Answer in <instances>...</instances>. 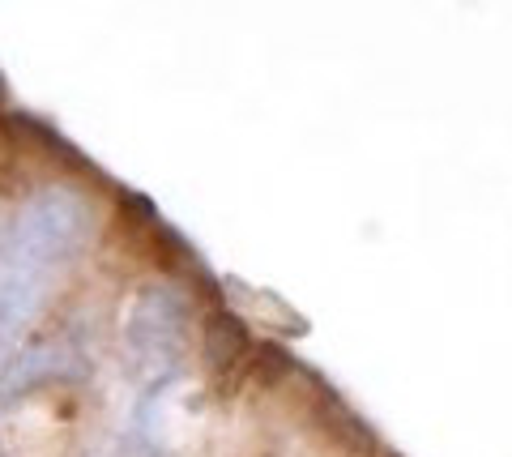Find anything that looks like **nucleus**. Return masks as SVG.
I'll return each instance as SVG.
<instances>
[{
    "label": "nucleus",
    "mask_w": 512,
    "mask_h": 457,
    "mask_svg": "<svg viewBox=\"0 0 512 457\" xmlns=\"http://www.w3.org/2000/svg\"><path fill=\"white\" fill-rule=\"evenodd\" d=\"M86 457H107V453H86Z\"/></svg>",
    "instance_id": "obj_4"
},
{
    "label": "nucleus",
    "mask_w": 512,
    "mask_h": 457,
    "mask_svg": "<svg viewBox=\"0 0 512 457\" xmlns=\"http://www.w3.org/2000/svg\"><path fill=\"white\" fill-rule=\"evenodd\" d=\"M184 325H188V304L167 287H146L128 304L124 342H128V355H133V368L146 376L150 393L163 389L180 372Z\"/></svg>",
    "instance_id": "obj_1"
},
{
    "label": "nucleus",
    "mask_w": 512,
    "mask_h": 457,
    "mask_svg": "<svg viewBox=\"0 0 512 457\" xmlns=\"http://www.w3.org/2000/svg\"><path fill=\"white\" fill-rule=\"evenodd\" d=\"M244 346H248L244 325H239L235 317H214L210 329H205V355H210L214 368L235 364V359L244 355Z\"/></svg>",
    "instance_id": "obj_3"
},
{
    "label": "nucleus",
    "mask_w": 512,
    "mask_h": 457,
    "mask_svg": "<svg viewBox=\"0 0 512 457\" xmlns=\"http://www.w3.org/2000/svg\"><path fill=\"white\" fill-rule=\"evenodd\" d=\"M82 372V359L64 338H39L30 342L22 355H13L5 372H0V398H22V393L52 385V381H69Z\"/></svg>",
    "instance_id": "obj_2"
}]
</instances>
